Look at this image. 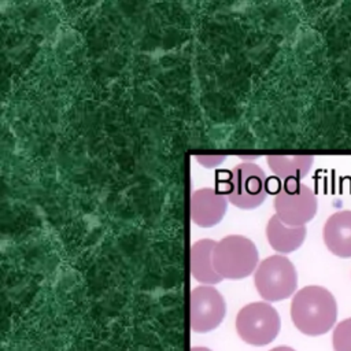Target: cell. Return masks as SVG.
I'll use <instances>...</instances> for the list:
<instances>
[{"mask_svg": "<svg viewBox=\"0 0 351 351\" xmlns=\"http://www.w3.org/2000/svg\"><path fill=\"white\" fill-rule=\"evenodd\" d=\"M291 318L302 333L307 336L324 335L333 328L337 318L335 296L319 285L304 287L292 298Z\"/></svg>", "mask_w": 351, "mask_h": 351, "instance_id": "obj_1", "label": "cell"}, {"mask_svg": "<svg viewBox=\"0 0 351 351\" xmlns=\"http://www.w3.org/2000/svg\"><path fill=\"white\" fill-rule=\"evenodd\" d=\"M213 262L222 278L240 280L255 273L259 254L252 240L241 234H229L217 241Z\"/></svg>", "mask_w": 351, "mask_h": 351, "instance_id": "obj_2", "label": "cell"}, {"mask_svg": "<svg viewBox=\"0 0 351 351\" xmlns=\"http://www.w3.org/2000/svg\"><path fill=\"white\" fill-rule=\"evenodd\" d=\"M222 193L234 207L254 210L267 196L266 174L256 163L241 162L229 171Z\"/></svg>", "mask_w": 351, "mask_h": 351, "instance_id": "obj_3", "label": "cell"}, {"mask_svg": "<svg viewBox=\"0 0 351 351\" xmlns=\"http://www.w3.org/2000/svg\"><path fill=\"white\" fill-rule=\"evenodd\" d=\"M254 284L263 300L280 302L296 291L298 273L287 256L271 255L259 262L254 273Z\"/></svg>", "mask_w": 351, "mask_h": 351, "instance_id": "obj_4", "label": "cell"}, {"mask_svg": "<svg viewBox=\"0 0 351 351\" xmlns=\"http://www.w3.org/2000/svg\"><path fill=\"white\" fill-rule=\"evenodd\" d=\"M280 328V315L267 302L248 303L236 315L237 335L251 346L261 347L271 343L277 337Z\"/></svg>", "mask_w": 351, "mask_h": 351, "instance_id": "obj_5", "label": "cell"}, {"mask_svg": "<svg viewBox=\"0 0 351 351\" xmlns=\"http://www.w3.org/2000/svg\"><path fill=\"white\" fill-rule=\"evenodd\" d=\"M276 215L289 226H304L317 214L315 193L300 181H284L273 202Z\"/></svg>", "mask_w": 351, "mask_h": 351, "instance_id": "obj_6", "label": "cell"}, {"mask_svg": "<svg viewBox=\"0 0 351 351\" xmlns=\"http://www.w3.org/2000/svg\"><path fill=\"white\" fill-rule=\"evenodd\" d=\"M226 303L213 285H200L191 292V329L197 333L214 330L223 321Z\"/></svg>", "mask_w": 351, "mask_h": 351, "instance_id": "obj_7", "label": "cell"}, {"mask_svg": "<svg viewBox=\"0 0 351 351\" xmlns=\"http://www.w3.org/2000/svg\"><path fill=\"white\" fill-rule=\"evenodd\" d=\"M228 203V197L214 188L197 189L191 195V219L197 226L211 228L222 221Z\"/></svg>", "mask_w": 351, "mask_h": 351, "instance_id": "obj_8", "label": "cell"}, {"mask_svg": "<svg viewBox=\"0 0 351 351\" xmlns=\"http://www.w3.org/2000/svg\"><path fill=\"white\" fill-rule=\"evenodd\" d=\"M322 237L333 255L351 258V211L343 210L332 214L325 222Z\"/></svg>", "mask_w": 351, "mask_h": 351, "instance_id": "obj_9", "label": "cell"}, {"mask_svg": "<svg viewBox=\"0 0 351 351\" xmlns=\"http://www.w3.org/2000/svg\"><path fill=\"white\" fill-rule=\"evenodd\" d=\"M215 244L217 241L211 239H202L191 247V274L203 285H214L222 281L213 262Z\"/></svg>", "mask_w": 351, "mask_h": 351, "instance_id": "obj_10", "label": "cell"}, {"mask_svg": "<svg viewBox=\"0 0 351 351\" xmlns=\"http://www.w3.org/2000/svg\"><path fill=\"white\" fill-rule=\"evenodd\" d=\"M306 226H289L274 214L266 225V237L270 247L280 254L296 251L306 239Z\"/></svg>", "mask_w": 351, "mask_h": 351, "instance_id": "obj_11", "label": "cell"}, {"mask_svg": "<svg viewBox=\"0 0 351 351\" xmlns=\"http://www.w3.org/2000/svg\"><path fill=\"white\" fill-rule=\"evenodd\" d=\"M266 162L273 174L284 181H300L310 171L311 155H269Z\"/></svg>", "mask_w": 351, "mask_h": 351, "instance_id": "obj_12", "label": "cell"}, {"mask_svg": "<svg viewBox=\"0 0 351 351\" xmlns=\"http://www.w3.org/2000/svg\"><path fill=\"white\" fill-rule=\"evenodd\" d=\"M335 351H351V318L339 322L332 336Z\"/></svg>", "mask_w": 351, "mask_h": 351, "instance_id": "obj_13", "label": "cell"}, {"mask_svg": "<svg viewBox=\"0 0 351 351\" xmlns=\"http://www.w3.org/2000/svg\"><path fill=\"white\" fill-rule=\"evenodd\" d=\"M223 159H225V156H214V155L199 156V158H197V160L202 162V165H203L204 167H214V166L219 165Z\"/></svg>", "mask_w": 351, "mask_h": 351, "instance_id": "obj_14", "label": "cell"}, {"mask_svg": "<svg viewBox=\"0 0 351 351\" xmlns=\"http://www.w3.org/2000/svg\"><path fill=\"white\" fill-rule=\"evenodd\" d=\"M270 351H295V350L291 348V347H288V346H278V347L271 348Z\"/></svg>", "mask_w": 351, "mask_h": 351, "instance_id": "obj_15", "label": "cell"}, {"mask_svg": "<svg viewBox=\"0 0 351 351\" xmlns=\"http://www.w3.org/2000/svg\"><path fill=\"white\" fill-rule=\"evenodd\" d=\"M191 351H211V350L207 347H192Z\"/></svg>", "mask_w": 351, "mask_h": 351, "instance_id": "obj_16", "label": "cell"}]
</instances>
